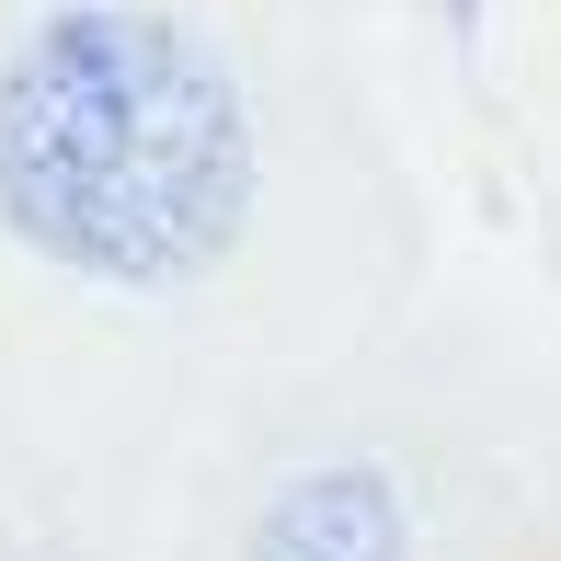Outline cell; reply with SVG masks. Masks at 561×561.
Segmentation results:
<instances>
[{
    "label": "cell",
    "mask_w": 561,
    "mask_h": 561,
    "mask_svg": "<svg viewBox=\"0 0 561 561\" xmlns=\"http://www.w3.org/2000/svg\"><path fill=\"white\" fill-rule=\"evenodd\" d=\"M0 218L104 287H184L252 218V104L207 35L69 0L0 69Z\"/></svg>",
    "instance_id": "6da1fadb"
},
{
    "label": "cell",
    "mask_w": 561,
    "mask_h": 561,
    "mask_svg": "<svg viewBox=\"0 0 561 561\" xmlns=\"http://www.w3.org/2000/svg\"><path fill=\"white\" fill-rule=\"evenodd\" d=\"M252 561H401V493L378 470H298L252 516Z\"/></svg>",
    "instance_id": "7a4b0ae2"
}]
</instances>
